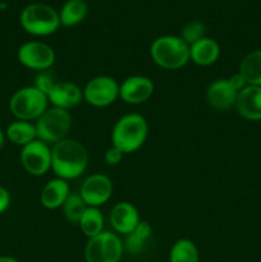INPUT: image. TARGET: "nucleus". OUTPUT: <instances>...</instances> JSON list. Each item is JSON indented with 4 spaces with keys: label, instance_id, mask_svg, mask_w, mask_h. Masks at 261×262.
<instances>
[{
    "label": "nucleus",
    "instance_id": "obj_1",
    "mask_svg": "<svg viewBox=\"0 0 261 262\" xmlns=\"http://www.w3.org/2000/svg\"><path fill=\"white\" fill-rule=\"evenodd\" d=\"M90 156L83 143L66 138L51 146V170L56 178L69 182L86 171Z\"/></svg>",
    "mask_w": 261,
    "mask_h": 262
},
{
    "label": "nucleus",
    "instance_id": "obj_2",
    "mask_svg": "<svg viewBox=\"0 0 261 262\" xmlns=\"http://www.w3.org/2000/svg\"><path fill=\"white\" fill-rule=\"evenodd\" d=\"M148 136L147 120L138 113L124 114L115 122L112 130V145L124 155L140 150Z\"/></svg>",
    "mask_w": 261,
    "mask_h": 262
},
{
    "label": "nucleus",
    "instance_id": "obj_3",
    "mask_svg": "<svg viewBox=\"0 0 261 262\" xmlns=\"http://www.w3.org/2000/svg\"><path fill=\"white\" fill-rule=\"evenodd\" d=\"M150 56L160 68L177 71L189 61V46L179 36L164 35L153 41Z\"/></svg>",
    "mask_w": 261,
    "mask_h": 262
},
{
    "label": "nucleus",
    "instance_id": "obj_4",
    "mask_svg": "<svg viewBox=\"0 0 261 262\" xmlns=\"http://www.w3.org/2000/svg\"><path fill=\"white\" fill-rule=\"evenodd\" d=\"M19 22L23 30L32 36L45 37L60 27L59 12L45 3H32L20 12Z\"/></svg>",
    "mask_w": 261,
    "mask_h": 262
},
{
    "label": "nucleus",
    "instance_id": "obj_5",
    "mask_svg": "<svg viewBox=\"0 0 261 262\" xmlns=\"http://www.w3.org/2000/svg\"><path fill=\"white\" fill-rule=\"evenodd\" d=\"M49 99L35 86L22 87L9 100V110L15 119L35 123L49 107Z\"/></svg>",
    "mask_w": 261,
    "mask_h": 262
},
{
    "label": "nucleus",
    "instance_id": "obj_6",
    "mask_svg": "<svg viewBox=\"0 0 261 262\" xmlns=\"http://www.w3.org/2000/svg\"><path fill=\"white\" fill-rule=\"evenodd\" d=\"M73 119L68 110L49 106L48 110L35 122L37 140L53 146L68 138Z\"/></svg>",
    "mask_w": 261,
    "mask_h": 262
},
{
    "label": "nucleus",
    "instance_id": "obj_7",
    "mask_svg": "<svg viewBox=\"0 0 261 262\" xmlns=\"http://www.w3.org/2000/svg\"><path fill=\"white\" fill-rule=\"evenodd\" d=\"M124 253V245L119 234L104 230L89 238L84 246L86 262H120Z\"/></svg>",
    "mask_w": 261,
    "mask_h": 262
},
{
    "label": "nucleus",
    "instance_id": "obj_8",
    "mask_svg": "<svg viewBox=\"0 0 261 262\" xmlns=\"http://www.w3.org/2000/svg\"><path fill=\"white\" fill-rule=\"evenodd\" d=\"M83 100L94 107H106L119 99V83L110 76H96L84 87Z\"/></svg>",
    "mask_w": 261,
    "mask_h": 262
},
{
    "label": "nucleus",
    "instance_id": "obj_9",
    "mask_svg": "<svg viewBox=\"0 0 261 262\" xmlns=\"http://www.w3.org/2000/svg\"><path fill=\"white\" fill-rule=\"evenodd\" d=\"M17 59L23 67L32 71H49L55 63V51L42 41H27L18 48Z\"/></svg>",
    "mask_w": 261,
    "mask_h": 262
},
{
    "label": "nucleus",
    "instance_id": "obj_10",
    "mask_svg": "<svg viewBox=\"0 0 261 262\" xmlns=\"http://www.w3.org/2000/svg\"><path fill=\"white\" fill-rule=\"evenodd\" d=\"M20 164L28 174L42 177L51 170V146L40 140L32 141L20 150Z\"/></svg>",
    "mask_w": 261,
    "mask_h": 262
},
{
    "label": "nucleus",
    "instance_id": "obj_11",
    "mask_svg": "<svg viewBox=\"0 0 261 262\" xmlns=\"http://www.w3.org/2000/svg\"><path fill=\"white\" fill-rule=\"evenodd\" d=\"M113 189L110 177L102 173H94L82 182L79 194L87 206L100 207L112 199Z\"/></svg>",
    "mask_w": 261,
    "mask_h": 262
},
{
    "label": "nucleus",
    "instance_id": "obj_12",
    "mask_svg": "<svg viewBox=\"0 0 261 262\" xmlns=\"http://www.w3.org/2000/svg\"><path fill=\"white\" fill-rule=\"evenodd\" d=\"M155 91L153 79L141 74L127 77L119 84V99L128 105H141L151 99Z\"/></svg>",
    "mask_w": 261,
    "mask_h": 262
},
{
    "label": "nucleus",
    "instance_id": "obj_13",
    "mask_svg": "<svg viewBox=\"0 0 261 262\" xmlns=\"http://www.w3.org/2000/svg\"><path fill=\"white\" fill-rule=\"evenodd\" d=\"M110 225L117 234L127 235L141 222L137 207L128 201L117 202L110 210Z\"/></svg>",
    "mask_w": 261,
    "mask_h": 262
},
{
    "label": "nucleus",
    "instance_id": "obj_14",
    "mask_svg": "<svg viewBox=\"0 0 261 262\" xmlns=\"http://www.w3.org/2000/svg\"><path fill=\"white\" fill-rule=\"evenodd\" d=\"M49 104L59 109L71 110L83 100V91L78 84L69 81H58L48 95Z\"/></svg>",
    "mask_w": 261,
    "mask_h": 262
},
{
    "label": "nucleus",
    "instance_id": "obj_15",
    "mask_svg": "<svg viewBox=\"0 0 261 262\" xmlns=\"http://www.w3.org/2000/svg\"><path fill=\"white\" fill-rule=\"evenodd\" d=\"M238 91L230 84L228 78L215 79L206 90V101L214 110H229L234 107Z\"/></svg>",
    "mask_w": 261,
    "mask_h": 262
},
{
    "label": "nucleus",
    "instance_id": "obj_16",
    "mask_svg": "<svg viewBox=\"0 0 261 262\" xmlns=\"http://www.w3.org/2000/svg\"><path fill=\"white\" fill-rule=\"evenodd\" d=\"M234 107L243 119L261 120V87L247 84L238 92Z\"/></svg>",
    "mask_w": 261,
    "mask_h": 262
},
{
    "label": "nucleus",
    "instance_id": "obj_17",
    "mask_svg": "<svg viewBox=\"0 0 261 262\" xmlns=\"http://www.w3.org/2000/svg\"><path fill=\"white\" fill-rule=\"evenodd\" d=\"M69 193H71L69 182L55 177L44 186L40 193V202L48 210L60 209Z\"/></svg>",
    "mask_w": 261,
    "mask_h": 262
},
{
    "label": "nucleus",
    "instance_id": "obj_18",
    "mask_svg": "<svg viewBox=\"0 0 261 262\" xmlns=\"http://www.w3.org/2000/svg\"><path fill=\"white\" fill-rule=\"evenodd\" d=\"M220 56V46L216 40L205 36L189 46V61L200 67H209L216 63Z\"/></svg>",
    "mask_w": 261,
    "mask_h": 262
},
{
    "label": "nucleus",
    "instance_id": "obj_19",
    "mask_svg": "<svg viewBox=\"0 0 261 262\" xmlns=\"http://www.w3.org/2000/svg\"><path fill=\"white\" fill-rule=\"evenodd\" d=\"M151 237H153V227L150 223L141 220L137 227L125 235V239L123 242L124 245V251L132 255H140L147 248L150 243Z\"/></svg>",
    "mask_w": 261,
    "mask_h": 262
},
{
    "label": "nucleus",
    "instance_id": "obj_20",
    "mask_svg": "<svg viewBox=\"0 0 261 262\" xmlns=\"http://www.w3.org/2000/svg\"><path fill=\"white\" fill-rule=\"evenodd\" d=\"M5 137L15 146L28 145L32 141L37 140V132H36V125L33 122L27 120H18L10 123L5 129Z\"/></svg>",
    "mask_w": 261,
    "mask_h": 262
},
{
    "label": "nucleus",
    "instance_id": "obj_21",
    "mask_svg": "<svg viewBox=\"0 0 261 262\" xmlns=\"http://www.w3.org/2000/svg\"><path fill=\"white\" fill-rule=\"evenodd\" d=\"M89 5L86 0H67L59 12L60 25L64 27H74L86 18Z\"/></svg>",
    "mask_w": 261,
    "mask_h": 262
},
{
    "label": "nucleus",
    "instance_id": "obj_22",
    "mask_svg": "<svg viewBox=\"0 0 261 262\" xmlns=\"http://www.w3.org/2000/svg\"><path fill=\"white\" fill-rule=\"evenodd\" d=\"M240 72L247 84L261 87V50H253L242 59Z\"/></svg>",
    "mask_w": 261,
    "mask_h": 262
},
{
    "label": "nucleus",
    "instance_id": "obj_23",
    "mask_svg": "<svg viewBox=\"0 0 261 262\" xmlns=\"http://www.w3.org/2000/svg\"><path fill=\"white\" fill-rule=\"evenodd\" d=\"M78 225L81 232L87 237V239L100 234L101 232H104L105 219L100 207L87 206L83 215H82V217L79 219Z\"/></svg>",
    "mask_w": 261,
    "mask_h": 262
},
{
    "label": "nucleus",
    "instance_id": "obj_24",
    "mask_svg": "<svg viewBox=\"0 0 261 262\" xmlns=\"http://www.w3.org/2000/svg\"><path fill=\"white\" fill-rule=\"evenodd\" d=\"M169 262H200L199 248L188 238H181L169 251Z\"/></svg>",
    "mask_w": 261,
    "mask_h": 262
},
{
    "label": "nucleus",
    "instance_id": "obj_25",
    "mask_svg": "<svg viewBox=\"0 0 261 262\" xmlns=\"http://www.w3.org/2000/svg\"><path fill=\"white\" fill-rule=\"evenodd\" d=\"M60 209L63 210V215L67 222L71 224H78L84 210L87 209V205L82 200L79 192H71Z\"/></svg>",
    "mask_w": 261,
    "mask_h": 262
},
{
    "label": "nucleus",
    "instance_id": "obj_26",
    "mask_svg": "<svg viewBox=\"0 0 261 262\" xmlns=\"http://www.w3.org/2000/svg\"><path fill=\"white\" fill-rule=\"evenodd\" d=\"M205 33H206V27H205L204 23H202L201 20L194 19L183 26L179 37H181L187 45L191 46L192 43L197 42L199 40L204 38Z\"/></svg>",
    "mask_w": 261,
    "mask_h": 262
},
{
    "label": "nucleus",
    "instance_id": "obj_27",
    "mask_svg": "<svg viewBox=\"0 0 261 262\" xmlns=\"http://www.w3.org/2000/svg\"><path fill=\"white\" fill-rule=\"evenodd\" d=\"M56 82L58 81H55V79H54L53 74H50L48 71H45V72H40V73L36 76L35 84H33V86H35L36 89L40 90L41 92H44V94L48 96L49 92L53 90L54 84H55Z\"/></svg>",
    "mask_w": 261,
    "mask_h": 262
},
{
    "label": "nucleus",
    "instance_id": "obj_28",
    "mask_svg": "<svg viewBox=\"0 0 261 262\" xmlns=\"http://www.w3.org/2000/svg\"><path fill=\"white\" fill-rule=\"evenodd\" d=\"M123 156H124V154L112 145L106 151H105V154H104L105 164L109 166L119 165L120 161L123 160Z\"/></svg>",
    "mask_w": 261,
    "mask_h": 262
},
{
    "label": "nucleus",
    "instance_id": "obj_29",
    "mask_svg": "<svg viewBox=\"0 0 261 262\" xmlns=\"http://www.w3.org/2000/svg\"><path fill=\"white\" fill-rule=\"evenodd\" d=\"M10 193L7 188L0 186V215L4 214L10 206Z\"/></svg>",
    "mask_w": 261,
    "mask_h": 262
},
{
    "label": "nucleus",
    "instance_id": "obj_30",
    "mask_svg": "<svg viewBox=\"0 0 261 262\" xmlns=\"http://www.w3.org/2000/svg\"><path fill=\"white\" fill-rule=\"evenodd\" d=\"M228 81L230 82V84H232L238 92L247 86V82H246V79L243 78V76L240 73V72H237V73H234L233 76H230L229 78H228Z\"/></svg>",
    "mask_w": 261,
    "mask_h": 262
},
{
    "label": "nucleus",
    "instance_id": "obj_31",
    "mask_svg": "<svg viewBox=\"0 0 261 262\" xmlns=\"http://www.w3.org/2000/svg\"><path fill=\"white\" fill-rule=\"evenodd\" d=\"M0 262H18V260L12 256H0Z\"/></svg>",
    "mask_w": 261,
    "mask_h": 262
},
{
    "label": "nucleus",
    "instance_id": "obj_32",
    "mask_svg": "<svg viewBox=\"0 0 261 262\" xmlns=\"http://www.w3.org/2000/svg\"><path fill=\"white\" fill-rule=\"evenodd\" d=\"M5 138H7V137H5V132H3L2 128H0V150H2L3 146H4Z\"/></svg>",
    "mask_w": 261,
    "mask_h": 262
}]
</instances>
